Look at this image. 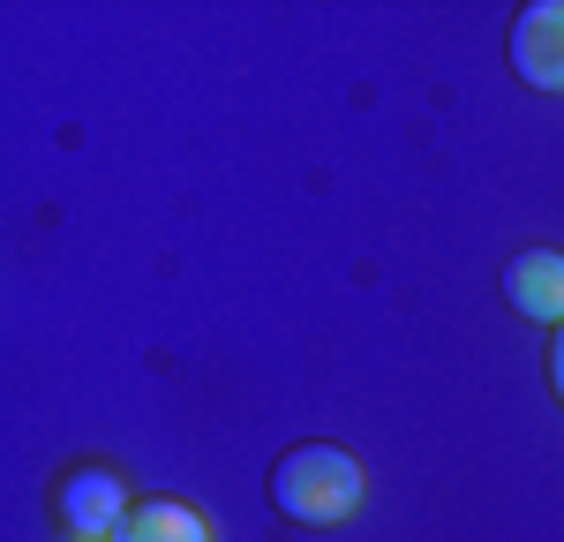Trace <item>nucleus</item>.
<instances>
[{"label":"nucleus","mask_w":564,"mask_h":542,"mask_svg":"<svg viewBox=\"0 0 564 542\" xmlns=\"http://www.w3.org/2000/svg\"><path fill=\"white\" fill-rule=\"evenodd\" d=\"M550 384H557V400H564V324L550 332Z\"/></svg>","instance_id":"6"},{"label":"nucleus","mask_w":564,"mask_h":542,"mask_svg":"<svg viewBox=\"0 0 564 542\" xmlns=\"http://www.w3.org/2000/svg\"><path fill=\"white\" fill-rule=\"evenodd\" d=\"M113 542H212V520L188 497H135Z\"/></svg>","instance_id":"5"},{"label":"nucleus","mask_w":564,"mask_h":542,"mask_svg":"<svg viewBox=\"0 0 564 542\" xmlns=\"http://www.w3.org/2000/svg\"><path fill=\"white\" fill-rule=\"evenodd\" d=\"M512 76L527 90H564V0H527L512 15Z\"/></svg>","instance_id":"3"},{"label":"nucleus","mask_w":564,"mask_h":542,"mask_svg":"<svg viewBox=\"0 0 564 542\" xmlns=\"http://www.w3.org/2000/svg\"><path fill=\"white\" fill-rule=\"evenodd\" d=\"M361 459L347 445H324V437H308V445L279 452V467H271V505H279V520H294V528H339L361 512Z\"/></svg>","instance_id":"1"},{"label":"nucleus","mask_w":564,"mask_h":542,"mask_svg":"<svg viewBox=\"0 0 564 542\" xmlns=\"http://www.w3.org/2000/svg\"><path fill=\"white\" fill-rule=\"evenodd\" d=\"M505 302L534 324H564V257L557 249H520L512 264H505Z\"/></svg>","instance_id":"4"},{"label":"nucleus","mask_w":564,"mask_h":542,"mask_svg":"<svg viewBox=\"0 0 564 542\" xmlns=\"http://www.w3.org/2000/svg\"><path fill=\"white\" fill-rule=\"evenodd\" d=\"M61 535H90V542H113L121 535V520H129V483L113 475V467H76L68 483H61Z\"/></svg>","instance_id":"2"},{"label":"nucleus","mask_w":564,"mask_h":542,"mask_svg":"<svg viewBox=\"0 0 564 542\" xmlns=\"http://www.w3.org/2000/svg\"><path fill=\"white\" fill-rule=\"evenodd\" d=\"M61 542H90V535H61Z\"/></svg>","instance_id":"7"}]
</instances>
